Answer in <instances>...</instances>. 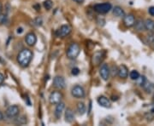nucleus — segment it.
I'll return each mask as SVG.
<instances>
[{
    "mask_svg": "<svg viewBox=\"0 0 154 126\" xmlns=\"http://www.w3.org/2000/svg\"><path fill=\"white\" fill-rule=\"evenodd\" d=\"M33 52L29 49H22L17 55V62L22 67H27L33 59Z\"/></svg>",
    "mask_w": 154,
    "mask_h": 126,
    "instance_id": "1",
    "label": "nucleus"
},
{
    "mask_svg": "<svg viewBox=\"0 0 154 126\" xmlns=\"http://www.w3.org/2000/svg\"><path fill=\"white\" fill-rule=\"evenodd\" d=\"M81 53V47L77 43H71L66 50L67 58L69 60H75Z\"/></svg>",
    "mask_w": 154,
    "mask_h": 126,
    "instance_id": "2",
    "label": "nucleus"
},
{
    "mask_svg": "<svg viewBox=\"0 0 154 126\" xmlns=\"http://www.w3.org/2000/svg\"><path fill=\"white\" fill-rule=\"evenodd\" d=\"M94 10L95 12L99 13L100 15H105L109 13L112 10V5L109 2H105L102 4H97L94 6Z\"/></svg>",
    "mask_w": 154,
    "mask_h": 126,
    "instance_id": "3",
    "label": "nucleus"
},
{
    "mask_svg": "<svg viewBox=\"0 0 154 126\" xmlns=\"http://www.w3.org/2000/svg\"><path fill=\"white\" fill-rule=\"evenodd\" d=\"M99 75L105 81H108L110 76V68L107 63H103L99 67Z\"/></svg>",
    "mask_w": 154,
    "mask_h": 126,
    "instance_id": "4",
    "label": "nucleus"
},
{
    "mask_svg": "<svg viewBox=\"0 0 154 126\" xmlns=\"http://www.w3.org/2000/svg\"><path fill=\"white\" fill-rule=\"evenodd\" d=\"M72 29L70 26L69 25H62L58 30H57L56 35L59 38H66L70 33H71Z\"/></svg>",
    "mask_w": 154,
    "mask_h": 126,
    "instance_id": "5",
    "label": "nucleus"
},
{
    "mask_svg": "<svg viewBox=\"0 0 154 126\" xmlns=\"http://www.w3.org/2000/svg\"><path fill=\"white\" fill-rule=\"evenodd\" d=\"M63 100V94L58 90H54L49 95V102L52 105L58 104Z\"/></svg>",
    "mask_w": 154,
    "mask_h": 126,
    "instance_id": "6",
    "label": "nucleus"
},
{
    "mask_svg": "<svg viewBox=\"0 0 154 126\" xmlns=\"http://www.w3.org/2000/svg\"><path fill=\"white\" fill-rule=\"evenodd\" d=\"M71 95L73 97L77 99L84 98L86 93H85V89L81 85H75L74 87L72 88L71 89Z\"/></svg>",
    "mask_w": 154,
    "mask_h": 126,
    "instance_id": "7",
    "label": "nucleus"
},
{
    "mask_svg": "<svg viewBox=\"0 0 154 126\" xmlns=\"http://www.w3.org/2000/svg\"><path fill=\"white\" fill-rule=\"evenodd\" d=\"M105 50H99V51L95 52L94 54V55H93V59H92L93 64H94V66H99V65H100L101 62H102L103 60L105 59Z\"/></svg>",
    "mask_w": 154,
    "mask_h": 126,
    "instance_id": "8",
    "label": "nucleus"
},
{
    "mask_svg": "<svg viewBox=\"0 0 154 126\" xmlns=\"http://www.w3.org/2000/svg\"><path fill=\"white\" fill-rule=\"evenodd\" d=\"M19 113H20V108L17 105H12L10 106L7 109H6L5 114L8 118L10 119H13V118H16L17 116L19 115Z\"/></svg>",
    "mask_w": 154,
    "mask_h": 126,
    "instance_id": "9",
    "label": "nucleus"
},
{
    "mask_svg": "<svg viewBox=\"0 0 154 126\" xmlns=\"http://www.w3.org/2000/svg\"><path fill=\"white\" fill-rule=\"evenodd\" d=\"M53 86L59 90L63 89L66 87V82H65L64 78L62 76H56L53 79Z\"/></svg>",
    "mask_w": 154,
    "mask_h": 126,
    "instance_id": "10",
    "label": "nucleus"
},
{
    "mask_svg": "<svg viewBox=\"0 0 154 126\" xmlns=\"http://www.w3.org/2000/svg\"><path fill=\"white\" fill-rule=\"evenodd\" d=\"M135 17L133 14H128V15H125V16L123 17V25L126 27L127 28H133L134 26L135 23Z\"/></svg>",
    "mask_w": 154,
    "mask_h": 126,
    "instance_id": "11",
    "label": "nucleus"
},
{
    "mask_svg": "<svg viewBox=\"0 0 154 126\" xmlns=\"http://www.w3.org/2000/svg\"><path fill=\"white\" fill-rule=\"evenodd\" d=\"M64 109H65V103L61 101L58 104L56 105V108L55 112H54V115H55V118L57 119H61V117L63 115V112H64Z\"/></svg>",
    "mask_w": 154,
    "mask_h": 126,
    "instance_id": "12",
    "label": "nucleus"
},
{
    "mask_svg": "<svg viewBox=\"0 0 154 126\" xmlns=\"http://www.w3.org/2000/svg\"><path fill=\"white\" fill-rule=\"evenodd\" d=\"M25 42L28 44V46L33 47L35 45L36 42H37V37L34 33H28L26 37H25Z\"/></svg>",
    "mask_w": 154,
    "mask_h": 126,
    "instance_id": "13",
    "label": "nucleus"
},
{
    "mask_svg": "<svg viewBox=\"0 0 154 126\" xmlns=\"http://www.w3.org/2000/svg\"><path fill=\"white\" fill-rule=\"evenodd\" d=\"M98 103L100 107H105V108H110L111 107V101H110V99H108L105 95H101L99 96L98 100H97Z\"/></svg>",
    "mask_w": 154,
    "mask_h": 126,
    "instance_id": "14",
    "label": "nucleus"
},
{
    "mask_svg": "<svg viewBox=\"0 0 154 126\" xmlns=\"http://www.w3.org/2000/svg\"><path fill=\"white\" fill-rule=\"evenodd\" d=\"M118 77L121 78L122 79H126L128 77V68L127 67L126 65L122 64L118 66Z\"/></svg>",
    "mask_w": 154,
    "mask_h": 126,
    "instance_id": "15",
    "label": "nucleus"
},
{
    "mask_svg": "<svg viewBox=\"0 0 154 126\" xmlns=\"http://www.w3.org/2000/svg\"><path fill=\"white\" fill-rule=\"evenodd\" d=\"M64 120L68 124H72L75 120V115H74V112L71 108L67 107L64 113Z\"/></svg>",
    "mask_w": 154,
    "mask_h": 126,
    "instance_id": "16",
    "label": "nucleus"
},
{
    "mask_svg": "<svg viewBox=\"0 0 154 126\" xmlns=\"http://www.w3.org/2000/svg\"><path fill=\"white\" fill-rule=\"evenodd\" d=\"M112 12H113V15L118 18H123L125 16V12L120 6H115L112 10Z\"/></svg>",
    "mask_w": 154,
    "mask_h": 126,
    "instance_id": "17",
    "label": "nucleus"
},
{
    "mask_svg": "<svg viewBox=\"0 0 154 126\" xmlns=\"http://www.w3.org/2000/svg\"><path fill=\"white\" fill-rule=\"evenodd\" d=\"M134 28L138 32H143L146 30V27H145V22L142 19H138L135 21L134 23Z\"/></svg>",
    "mask_w": 154,
    "mask_h": 126,
    "instance_id": "18",
    "label": "nucleus"
},
{
    "mask_svg": "<svg viewBox=\"0 0 154 126\" xmlns=\"http://www.w3.org/2000/svg\"><path fill=\"white\" fill-rule=\"evenodd\" d=\"M142 87L144 88V89L146 90V92L147 94L152 93L154 91V84L152 83L148 82L147 80H146V82L145 83V84H144Z\"/></svg>",
    "mask_w": 154,
    "mask_h": 126,
    "instance_id": "19",
    "label": "nucleus"
},
{
    "mask_svg": "<svg viewBox=\"0 0 154 126\" xmlns=\"http://www.w3.org/2000/svg\"><path fill=\"white\" fill-rule=\"evenodd\" d=\"M145 27H146V30H147L149 32H153L154 21H152V19H146L145 21Z\"/></svg>",
    "mask_w": 154,
    "mask_h": 126,
    "instance_id": "20",
    "label": "nucleus"
},
{
    "mask_svg": "<svg viewBox=\"0 0 154 126\" xmlns=\"http://www.w3.org/2000/svg\"><path fill=\"white\" fill-rule=\"evenodd\" d=\"M76 110L79 115H83L86 113V106L83 102H78L76 105Z\"/></svg>",
    "mask_w": 154,
    "mask_h": 126,
    "instance_id": "21",
    "label": "nucleus"
},
{
    "mask_svg": "<svg viewBox=\"0 0 154 126\" xmlns=\"http://www.w3.org/2000/svg\"><path fill=\"white\" fill-rule=\"evenodd\" d=\"M27 123V118L24 115H21L17 117L15 120V124L18 125H23Z\"/></svg>",
    "mask_w": 154,
    "mask_h": 126,
    "instance_id": "22",
    "label": "nucleus"
},
{
    "mask_svg": "<svg viewBox=\"0 0 154 126\" xmlns=\"http://www.w3.org/2000/svg\"><path fill=\"white\" fill-rule=\"evenodd\" d=\"M43 5H44V8L46 10H50L53 7V2L51 0H45Z\"/></svg>",
    "mask_w": 154,
    "mask_h": 126,
    "instance_id": "23",
    "label": "nucleus"
},
{
    "mask_svg": "<svg viewBox=\"0 0 154 126\" xmlns=\"http://www.w3.org/2000/svg\"><path fill=\"white\" fill-rule=\"evenodd\" d=\"M140 73L138 72V71H136V70H133V71H131L130 72H129V78L132 79V80H137L138 78H140Z\"/></svg>",
    "mask_w": 154,
    "mask_h": 126,
    "instance_id": "24",
    "label": "nucleus"
},
{
    "mask_svg": "<svg viewBox=\"0 0 154 126\" xmlns=\"http://www.w3.org/2000/svg\"><path fill=\"white\" fill-rule=\"evenodd\" d=\"M137 84L138 85H140V86H143L144 84H145V83L146 82V78L145 76H140V78H138L137 80Z\"/></svg>",
    "mask_w": 154,
    "mask_h": 126,
    "instance_id": "25",
    "label": "nucleus"
},
{
    "mask_svg": "<svg viewBox=\"0 0 154 126\" xmlns=\"http://www.w3.org/2000/svg\"><path fill=\"white\" fill-rule=\"evenodd\" d=\"M8 20V16H7V14H3V13H0V24H5L7 22Z\"/></svg>",
    "mask_w": 154,
    "mask_h": 126,
    "instance_id": "26",
    "label": "nucleus"
},
{
    "mask_svg": "<svg viewBox=\"0 0 154 126\" xmlns=\"http://www.w3.org/2000/svg\"><path fill=\"white\" fill-rule=\"evenodd\" d=\"M42 23H43V20H42L41 17H37V18H35V19L33 20V24H34L35 26H37V27L41 26Z\"/></svg>",
    "mask_w": 154,
    "mask_h": 126,
    "instance_id": "27",
    "label": "nucleus"
},
{
    "mask_svg": "<svg viewBox=\"0 0 154 126\" xmlns=\"http://www.w3.org/2000/svg\"><path fill=\"white\" fill-rule=\"evenodd\" d=\"M110 72L112 73V76H116L118 73V67L116 66H113L110 69Z\"/></svg>",
    "mask_w": 154,
    "mask_h": 126,
    "instance_id": "28",
    "label": "nucleus"
},
{
    "mask_svg": "<svg viewBox=\"0 0 154 126\" xmlns=\"http://www.w3.org/2000/svg\"><path fill=\"white\" fill-rule=\"evenodd\" d=\"M71 73L74 76H76V75H78L80 73V69L78 67H74V68H72Z\"/></svg>",
    "mask_w": 154,
    "mask_h": 126,
    "instance_id": "29",
    "label": "nucleus"
},
{
    "mask_svg": "<svg viewBox=\"0 0 154 126\" xmlns=\"http://www.w3.org/2000/svg\"><path fill=\"white\" fill-rule=\"evenodd\" d=\"M147 39H148L149 43H154V34L153 33H151V34H149L148 36H147Z\"/></svg>",
    "mask_w": 154,
    "mask_h": 126,
    "instance_id": "30",
    "label": "nucleus"
},
{
    "mask_svg": "<svg viewBox=\"0 0 154 126\" xmlns=\"http://www.w3.org/2000/svg\"><path fill=\"white\" fill-rule=\"evenodd\" d=\"M148 12L151 16H154V6H152V7H150V8H149Z\"/></svg>",
    "mask_w": 154,
    "mask_h": 126,
    "instance_id": "31",
    "label": "nucleus"
},
{
    "mask_svg": "<svg viewBox=\"0 0 154 126\" xmlns=\"http://www.w3.org/2000/svg\"><path fill=\"white\" fill-rule=\"evenodd\" d=\"M4 81H5V76L0 72V84H2Z\"/></svg>",
    "mask_w": 154,
    "mask_h": 126,
    "instance_id": "32",
    "label": "nucleus"
},
{
    "mask_svg": "<svg viewBox=\"0 0 154 126\" xmlns=\"http://www.w3.org/2000/svg\"><path fill=\"white\" fill-rule=\"evenodd\" d=\"M74 2H75L76 4H83L84 3V1L85 0H73Z\"/></svg>",
    "mask_w": 154,
    "mask_h": 126,
    "instance_id": "33",
    "label": "nucleus"
},
{
    "mask_svg": "<svg viewBox=\"0 0 154 126\" xmlns=\"http://www.w3.org/2000/svg\"><path fill=\"white\" fill-rule=\"evenodd\" d=\"M4 120V114H3V113L0 111V121Z\"/></svg>",
    "mask_w": 154,
    "mask_h": 126,
    "instance_id": "34",
    "label": "nucleus"
},
{
    "mask_svg": "<svg viewBox=\"0 0 154 126\" xmlns=\"http://www.w3.org/2000/svg\"><path fill=\"white\" fill-rule=\"evenodd\" d=\"M22 32H23V29H22V28H18V29H17V33H22Z\"/></svg>",
    "mask_w": 154,
    "mask_h": 126,
    "instance_id": "35",
    "label": "nucleus"
},
{
    "mask_svg": "<svg viewBox=\"0 0 154 126\" xmlns=\"http://www.w3.org/2000/svg\"><path fill=\"white\" fill-rule=\"evenodd\" d=\"M3 12V5H2V4L0 3V13H2Z\"/></svg>",
    "mask_w": 154,
    "mask_h": 126,
    "instance_id": "36",
    "label": "nucleus"
},
{
    "mask_svg": "<svg viewBox=\"0 0 154 126\" xmlns=\"http://www.w3.org/2000/svg\"><path fill=\"white\" fill-rule=\"evenodd\" d=\"M152 101H153V103H154V95H153V99H152Z\"/></svg>",
    "mask_w": 154,
    "mask_h": 126,
    "instance_id": "37",
    "label": "nucleus"
}]
</instances>
